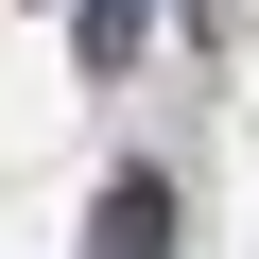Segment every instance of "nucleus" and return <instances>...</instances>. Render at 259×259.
Instances as JSON below:
<instances>
[{"instance_id":"f257e3e1","label":"nucleus","mask_w":259,"mask_h":259,"mask_svg":"<svg viewBox=\"0 0 259 259\" xmlns=\"http://www.w3.org/2000/svg\"><path fill=\"white\" fill-rule=\"evenodd\" d=\"M156 225H173V207H156V173H121V207H104V259H156Z\"/></svg>"}]
</instances>
